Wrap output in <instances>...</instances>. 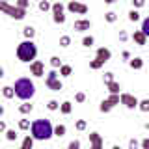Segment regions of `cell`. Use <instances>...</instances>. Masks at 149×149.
Listing matches in <instances>:
<instances>
[{"label": "cell", "mask_w": 149, "mask_h": 149, "mask_svg": "<svg viewBox=\"0 0 149 149\" xmlns=\"http://www.w3.org/2000/svg\"><path fill=\"white\" fill-rule=\"evenodd\" d=\"M140 30H142L143 34H146V37L149 39V17H146V19L142 21V28H140Z\"/></svg>", "instance_id": "obj_27"}, {"label": "cell", "mask_w": 149, "mask_h": 149, "mask_svg": "<svg viewBox=\"0 0 149 149\" xmlns=\"http://www.w3.org/2000/svg\"><path fill=\"white\" fill-rule=\"evenodd\" d=\"M67 149H80V142H78V140H73V142H69Z\"/></svg>", "instance_id": "obj_41"}, {"label": "cell", "mask_w": 149, "mask_h": 149, "mask_svg": "<svg viewBox=\"0 0 149 149\" xmlns=\"http://www.w3.org/2000/svg\"><path fill=\"white\" fill-rule=\"evenodd\" d=\"M146 129H147V130H149V121H147V123H146Z\"/></svg>", "instance_id": "obj_50"}, {"label": "cell", "mask_w": 149, "mask_h": 149, "mask_svg": "<svg viewBox=\"0 0 149 149\" xmlns=\"http://www.w3.org/2000/svg\"><path fill=\"white\" fill-rule=\"evenodd\" d=\"M95 58H99V60H102V62H108V60L112 58V52H110V49H106V47H101V49H97V56Z\"/></svg>", "instance_id": "obj_11"}, {"label": "cell", "mask_w": 149, "mask_h": 149, "mask_svg": "<svg viewBox=\"0 0 149 149\" xmlns=\"http://www.w3.org/2000/svg\"><path fill=\"white\" fill-rule=\"evenodd\" d=\"M123 58H125V60H129V62H130V54L127 52V50H125V52H123Z\"/></svg>", "instance_id": "obj_48"}, {"label": "cell", "mask_w": 149, "mask_h": 149, "mask_svg": "<svg viewBox=\"0 0 149 149\" xmlns=\"http://www.w3.org/2000/svg\"><path fill=\"white\" fill-rule=\"evenodd\" d=\"M108 102H110L112 106L119 104V102H121V95H110V97H108Z\"/></svg>", "instance_id": "obj_35"}, {"label": "cell", "mask_w": 149, "mask_h": 149, "mask_svg": "<svg viewBox=\"0 0 149 149\" xmlns=\"http://www.w3.org/2000/svg\"><path fill=\"white\" fill-rule=\"evenodd\" d=\"M39 9H41V11H52V4H50L49 0H41V2H39Z\"/></svg>", "instance_id": "obj_26"}, {"label": "cell", "mask_w": 149, "mask_h": 149, "mask_svg": "<svg viewBox=\"0 0 149 149\" xmlns=\"http://www.w3.org/2000/svg\"><path fill=\"white\" fill-rule=\"evenodd\" d=\"M65 132H67V127L65 125H56L54 127V136H58V138H62V136H65Z\"/></svg>", "instance_id": "obj_19"}, {"label": "cell", "mask_w": 149, "mask_h": 149, "mask_svg": "<svg viewBox=\"0 0 149 149\" xmlns=\"http://www.w3.org/2000/svg\"><path fill=\"white\" fill-rule=\"evenodd\" d=\"M36 56H37V47L34 41H30V39H24V41H21L17 47V58H19V62H22V63H34L36 62Z\"/></svg>", "instance_id": "obj_3"}, {"label": "cell", "mask_w": 149, "mask_h": 149, "mask_svg": "<svg viewBox=\"0 0 149 149\" xmlns=\"http://www.w3.org/2000/svg\"><path fill=\"white\" fill-rule=\"evenodd\" d=\"M112 149H121V147L119 146H112Z\"/></svg>", "instance_id": "obj_49"}, {"label": "cell", "mask_w": 149, "mask_h": 149, "mask_svg": "<svg viewBox=\"0 0 149 149\" xmlns=\"http://www.w3.org/2000/svg\"><path fill=\"white\" fill-rule=\"evenodd\" d=\"M65 8H67V6H63L62 2H54L52 4V15H63Z\"/></svg>", "instance_id": "obj_14"}, {"label": "cell", "mask_w": 149, "mask_h": 149, "mask_svg": "<svg viewBox=\"0 0 149 149\" xmlns=\"http://www.w3.org/2000/svg\"><path fill=\"white\" fill-rule=\"evenodd\" d=\"M30 74H34V77H43L45 74V65L43 62H39V60H36L34 63H30Z\"/></svg>", "instance_id": "obj_7"}, {"label": "cell", "mask_w": 149, "mask_h": 149, "mask_svg": "<svg viewBox=\"0 0 149 149\" xmlns=\"http://www.w3.org/2000/svg\"><path fill=\"white\" fill-rule=\"evenodd\" d=\"M32 110H34V104H30V102H22V104L19 106V112H21V114H30Z\"/></svg>", "instance_id": "obj_22"}, {"label": "cell", "mask_w": 149, "mask_h": 149, "mask_svg": "<svg viewBox=\"0 0 149 149\" xmlns=\"http://www.w3.org/2000/svg\"><path fill=\"white\" fill-rule=\"evenodd\" d=\"M34 136L32 134H28V136H24V140H22V143H21V149H34Z\"/></svg>", "instance_id": "obj_12"}, {"label": "cell", "mask_w": 149, "mask_h": 149, "mask_svg": "<svg viewBox=\"0 0 149 149\" xmlns=\"http://www.w3.org/2000/svg\"><path fill=\"white\" fill-rule=\"evenodd\" d=\"M17 136H19V134H17L15 129H8L6 130V140H8V142H15Z\"/></svg>", "instance_id": "obj_23"}, {"label": "cell", "mask_w": 149, "mask_h": 149, "mask_svg": "<svg viewBox=\"0 0 149 149\" xmlns=\"http://www.w3.org/2000/svg\"><path fill=\"white\" fill-rule=\"evenodd\" d=\"M121 104H123L125 108H129V110H134V108H138L140 101L132 95V93H121Z\"/></svg>", "instance_id": "obj_5"}, {"label": "cell", "mask_w": 149, "mask_h": 149, "mask_svg": "<svg viewBox=\"0 0 149 149\" xmlns=\"http://www.w3.org/2000/svg\"><path fill=\"white\" fill-rule=\"evenodd\" d=\"M93 43H95L93 36H86V37L82 39V47H86V49H90V47H93Z\"/></svg>", "instance_id": "obj_28"}, {"label": "cell", "mask_w": 149, "mask_h": 149, "mask_svg": "<svg viewBox=\"0 0 149 149\" xmlns=\"http://www.w3.org/2000/svg\"><path fill=\"white\" fill-rule=\"evenodd\" d=\"M13 88H15V95L21 101H24V102H28L32 97L36 95V84H34L32 78H28V77L17 78L15 84H13Z\"/></svg>", "instance_id": "obj_2"}, {"label": "cell", "mask_w": 149, "mask_h": 149, "mask_svg": "<svg viewBox=\"0 0 149 149\" xmlns=\"http://www.w3.org/2000/svg\"><path fill=\"white\" fill-rule=\"evenodd\" d=\"M140 149H149V138H143L140 142Z\"/></svg>", "instance_id": "obj_45"}, {"label": "cell", "mask_w": 149, "mask_h": 149, "mask_svg": "<svg viewBox=\"0 0 149 149\" xmlns=\"http://www.w3.org/2000/svg\"><path fill=\"white\" fill-rule=\"evenodd\" d=\"M60 106H62V104H60L58 101H54V99H50L49 102H47V108H49V110H52V112H54V110H58Z\"/></svg>", "instance_id": "obj_31"}, {"label": "cell", "mask_w": 149, "mask_h": 149, "mask_svg": "<svg viewBox=\"0 0 149 149\" xmlns=\"http://www.w3.org/2000/svg\"><path fill=\"white\" fill-rule=\"evenodd\" d=\"M104 19H106V22H116L118 21V15L114 11H108V13H104Z\"/></svg>", "instance_id": "obj_34"}, {"label": "cell", "mask_w": 149, "mask_h": 149, "mask_svg": "<svg viewBox=\"0 0 149 149\" xmlns=\"http://www.w3.org/2000/svg\"><path fill=\"white\" fill-rule=\"evenodd\" d=\"M129 65H130V69H142L143 67V60L140 58V56H136V58H130Z\"/></svg>", "instance_id": "obj_17"}, {"label": "cell", "mask_w": 149, "mask_h": 149, "mask_svg": "<svg viewBox=\"0 0 149 149\" xmlns=\"http://www.w3.org/2000/svg\"><path fill=\"white\" fill-rule=\"evenodd\" d=\"M2 95L6 97V99L17 97V95H15V88H13V86H4V88H2Z\"/></svg>", "instance_id": "obj_18"}, {"label": "cell", "mask_w": 149, "mask_h": 149, "mask_svg": "<svg viewBox=\"0 0 149 149\" xmlns=\"http://www.w3.org/2000/svg\"><path fill=\"white\" fill-rule=\"evenodd\" d=\"M67 9L71 13H78V15H86V13H88V6H86V4H80V2H69Z\"/></svg>", "instance_id": "obj_6"}, {"label": "cell", "mask_w": 149, "mask_h": 149, "mask_svg": "<svg viewBox=\"0 0 149 149\" xmlns=\"http://www.w3.org/2000/svg\"><path fill=\"white\" fill-rule=\"evenodd\" d=\"M6 130H8V127H6V121H0V132H4V134H6Z\"/></svg>", "instance_id": "obj_46"}, {"label": "cell", "mask_w": 149, "mask_h": 149, "mask_svg": "<svg viewBox=\"0 0 149 149\" xmlns=\"http://www.w3.org/2000/svg\"><path fill=\"white\" fill-rule=\"evenodd\" d=\"M97 140H101V134L99 132H90V143L97 142Z\"/></svg>", "instance_id": "obj_42"}, {"label": "cell", "mask_w": 149, "mask_h": 149, "mask_svg": "<svg viewBox=\"0 0 149 149\" xmlns=\"http://www.w3.org/2000/svg\"><path fill=\"white\" fill-rule=\"evenodd\" d=\"M138 110H142V112H149V99H142V101H140Z\"/></svg>", "instance_id": "obj_32"}, {"label": "cell", "mask_w": 149, "mask_h": 149, "mask_svg": "<svg viewBox=\"0 0 149 149\" xmlns=\"http://www.w3.org/2000/svg\"><path fill=\"white\" fill-rule=\"evenodd\" d=\"M132 41H134L138 47H143V45L147 43V37H146V34H143L142 30H136V32L132 34Z\"/></svg>", "instance_id": "obj_10"}, {"label": "cell", "mask_w": 149, "mask_h": 149, "mask_svg": "<svg viewBox=\"0 0 149 149\" xmlns=\"http://www.w3.org/2000/svg\"><path fill=\"white\" fill-rule=\"evenodd\" d=\"M90 149H102V138L97 140V142H93L91 146H90Z\"/></svg>", "instance_id": "obj_44"}, {"label": "cell", "mask_w": 149, "mask_h": 149, "mask_svg": "<svg viewBox=\"0 0 149 149\" xmlns=\"http://www.w3.org/2000/svg\"><path fill=\"white\" fill-rule=\"evenodd\" d=\"M45 84H47V88H49V90H52V91L63 90V84H62L60 78H45Z\"/></svg>", "instance_id": "obj_8"}, {"label": "cell", "mask_w": 149, "mask_h": 149, "mask_svg": "<svg viewBox=\"0 0 149 149\" xmlns=\"http://www.w3.org/2000/svg\"><path fill=\"white\" fill-rule=\"evenodd\" d=\"M0 9H2L4 13H8L11 19H15V21H22V19L26 17V9L11 6V4H8V2H0Z\"/></svg>", "instance_id": "obj_4"}, {"label": "cell", "mask_w": 149, "mask_h": 149, "mask_svg": "<svg viewBox=\"0 0 149 149\" xmlns=\"http://www.w3.org/2000/svg\"><path fill=\"white\" fill-rule=\"evenodd\" d=\"M71 74H73V67L67 65V63H63L62 69H60V77H71Z\"/></svg>", "instance_id": "obj_20"}, {"label": "cell", "mask_w": 149, "mask_h": 149, "mask_svg": "<svg viewBox=\"0 0 149 149\" xmlns=\"http://www.w3.org/2000/svg\"><path fill=\"white\" fill-rule=\"evenodd\" d=\"M102 65H104V62H102V60H99V58H95V60H91V62H90V67H91V69H101Z\"/></svg>", "instance_id": "obj_29"}, {"label": "cell", "mask_w": 149, "mask_h": 149, "mask_svg": "<svg viewBox=\"0 0 149 149\" xmlns=\"http://www.w3.org/2000/svg\"><path fill=\"white\" fill-rule=\"evenodd\" d=\"M129 149H140V142L134 140V138H130L129 140Z\"/></svg>", "instance_id": "obj_40"}, {"label": "cell", "mask_w": 149, "mask_h": 149, "mask_svg": "<svg viewBox=\"0 0 149 149\" xmlns=\"http://www.w3.org/2000/svg\"><path fill=\"white\" fill-rule=\"evenodd\" d=\"M129 21H132V22L140 21V13L136 11V9H130V11H129Z\"/></svg>", "instance_id": "obj_33"}, {"label": "cell", "mask_w": 149, "mask_h": 149, "mask_svg": "<svg viewBox=\"0 0 149 149\" xmlns=\"http://www.w3.org/2000/svg\"><path fill=\"white\" fill-rule=\"evenodd\" d=\"M73 28L77 32H86V30H90V28H91V21H88V19H78V21H74Z\"/></svg>", "instance_id": "obj_9"}, {"label": "cell", "mask_w": 149, "mask_h": 149, "mask_svg": "<svg viewBox=\"0 0 149 149\" xmlns=\"http://www.w3.org/2000/svg\"><path fill=\"white\" fill-rule=\"evenodd\" d=\"M112 108H114V106H112V104H110V102H108V99H104V101H101V106H99V110L102 112V114H108V112H110Z\"/></svg>", "instance_id": "obj_21"}, {"label": "cell", "mask_w": 149, "mask_h": 149, "mask_svg": "<svg viewBox=\"0 0 149 149\" xmlns=\"http://www.w3.org/2000/svg\"><path fill=\"white\" fill-rule=\"evenodd\" d=\"M22 36H24V39H34V36H36V28L34 26H24L22 28Z\"/></svg>", "instance_id": "obj_15"}, {"label": "cell", "mask_w": 149, "mask_h": 149, "mask_svg": "<svg viewBox=\"0 0 149 149\" xmlns=\"http://www.w3.org/2000/svg\"><path fill=\"white\" fill-rule=\"evenodd\" d=\"M69 45H71V37H69V36H62V37H60V47L67 49Z\"/></svg>", "instance_id": "obj_30"}, {"label": "cell", "mask_w": 149, "mask_h": 149, "mask_svg": "<svg viewBox=\"0 0 149 149\" xmlns=\"http://www.w3.org/2000/svg\"><path fill=\"white\" fill-rule=\"evenodd\" d=\"M74 101H77V102H84V101H86V93H84V91H77V93H74Z\"/></svg>", "instance_id": "obj_37"}, {"label": "cell", "mask_w": 149, "mask_h": 149, "mask_svg": "<svg viewBox=\"0 0 149 149\" xmlns=\"http://www.w3.org/2000/svg\"><path fill=\"white\" fill-rule=\"evenodd\" d=\"M30 132L37 142H47V140H50L54 136V127L50 123V119H36V121H32Z\"/></svg>", "instance_id": "obj_1"}, {"label": "cell", "mask_w": 149, "mask_h": 149, "mask_svg": "<svg viewBox=\"0 0 149 149\" xmlns=\"http://www.w3.org/2000/svg\"><path fill=\"white\" fill-rule=\"evenodd\" d=\"M119 39H121V41H127V34H125V32H123V30H121V32H119Z\"/></svg>", "instance_id": "obj_47"}, {"label": "cell", "mask_w": 149, "mask_h": 149, "mask_svg": "<svg viewBox=\"0 0 149 149\" xmlns=\"http://www.w3.org/2000/svg\"><path fill=\"white\" fill-rule=\"evenodd\" d=\"M74 127H77V130H86V127H88L86 119H78V121H77V125H74Z\"/></svg>", "instance_id": "obj_38"}, {"label": "cell", "mask_w": 149, "mask_h": 149, "mask_svg": "<svg viewBox=\"0 0 149 149\" xmlns=\"http://www.w3.org/2000/svg\"><path fill=\"white\" fill-rule=\"evenodd\" d=\"M60 112H62V114H65V116H69V114L73 112V102H71V101H63L62 106H60Z\"/></svg>", "instance_id": "obj_16"}, {"label": "cell", "mask_w": 149, "mask_h": 149, "mask_svg": "<svg viewBox=\"0 0 149 149\" xmlns=\"http://www.w3.org/2000/svg\"><path fill=\"white\" fill-rule=\"evenodd\" d=\"M28 129H32L30 119H19V130H28Z\"/></svg>", "instance_id": "obj_25"}, {"label": "cell", "mask_w": 149, "mask_h": 149, "mask_svg": "<svg viewBox=\"0 0 149 149\" xmlns=\"http://www.w3.org/2000/svg\"><path fill=\"white\" fill-rule=\"evenodd\" d=\"M102 80H104V84H106V86H108V84H112V82H114V73H104Z\"/></svg>", "instance_id": "obj_36"}, {"label": "cell", "mask_w": 149, "mask_h": 149, "mask_svg": "<svg viewBox=\"0 0 149 149\" xmlns=\"http://www.w3.org/2000/svg\"><path fill=\"white\" fill-rule=\"evenodd\" d=\"M143 6H146V2H143V0H132V8H134V9L143 8Z\"/></svg>", "instance_id": "obj_43"}, {"label": "cell", "mask_w": 149, "mask_h": 149, "mask_svg": "<svg viewBox=\"0 0 149 149\" xmlns=\"http://www.w3.org/2000/svg\"><path fill=\"white\" fill-rule=\"evenodd\" d=\"M106 88H108V93H110V95H121V86H119V82L114 80L112 84H108Z\"/></svg>", "instance_id": "obj_13"}, {"label": "cell", "mask_w": 149, "mask_h": 149, "mask_svg": "<svg viewBox=\"0 0 149 149\" xmlns=\"http://www.w3.org/2000/svg\"><path fill=\"white\" fill-rule=\"evenodd\" d=\"M15 6H17V8H21V9H26L28 6H30V2H28V0H17Z\"/></svg>", "instance_id": "obj_39"}, {"label": "cell", "mask_w": 149, "mask_h": 149, "mask_svg": "<svg viewBox=\"0 0 149 149\" xmlns=\"http://www.w3.org/2000/svg\"><path fill=\"white\" fill-rule=\"evenodd\" d=\"M62 60L58 58V56H52V58H50V67L52 69H62Z\"/></svg>", "instance_id": "obj_24"}]
</instances>
